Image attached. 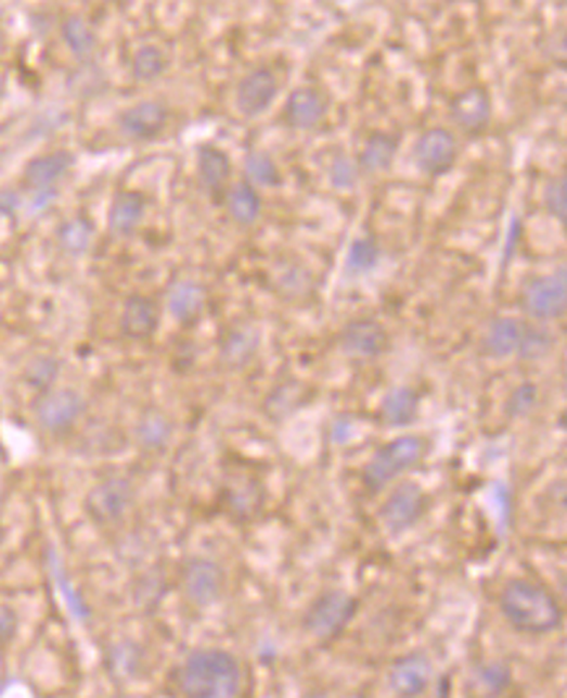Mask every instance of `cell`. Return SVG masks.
<instances>
[{"label":"cell","mask_w":567,"mask_h":698,"mask_svg":"<svg viewBox=\"0 0 567 698\" xmlns=\"http://www.w3.org/2000/svg\"><path fill=\"white\" fill-rule=\"evenodd\" d=\"M133 497H137V492H133L131 479H102L100 484H94L92 490H89L85 499V510L94 523H100V526H105V523H118L120 518L129 513Z\"/></svg>","instance_id":"obj_6"},{"label":"cell","mask_w":567,"mask_h":698,"mask_svg":"<svg viewBox=\"0 0 567 698\" xmlns=\"http://www.w3.org/2000/svg\"><path fill=\"white\" fill-rule=\"evenodd\" d=\"M181 592L194 607L215 605L225 592V570L209 557H191L181 570Z\"/></svg>","instance_id":"obj_10"},{"label":"cell","mask_w":567,"mask_h":698,"mask_svg":"<svg viewBox=\"0 0 567 698\" xmlns=\"http://www.w3.org/2000/svg\"><path fill=\"white\" fill-rule=\"evenodd\" d=\"M59 375H61V361L50 354L29 358V364L24 367V382H27L31 390H37V393H48V390H53Z\"/></svg>","instance_id":"obj_33"},{"label":"cell","mask_w":567,"mask_h":698,"mask_svg":"<svg viewBox=\"0 0 567 698\" xmlns=\"http://www.w3.org/2000/svg\"><path fill=\"white\" fill-rule=\"evenodd\" d=\"M160 328V306L155 299L144 296V293H133L124 301V312H120V332L129 341H150Z\"/></svg>","instance_id":"obj_17"},{"label":"cell","mask_w":567,"mask_h":698,"mask_svg":"<svg viewBox=\"0 0 567 698\" xmlns=\"http://www.w3.org/2000/svg\"><path fill=\"white\" fill-rule=\"evenodd\" d=\"M142 664V649L133 642H120L111 646V672L118 677H133Z\"/></svg>","instance_id":"obj_34"},{"label":"cell","mask_w":567,"mask_h":698,"mask_svg":"<svg viewBox=\"0 0 567 698\" xmlns=\"http://www.w3.org/2000/svg\"><path fill=\"white\" fill-rule=\"evenodd\" d=\"M452 124L466 134H481L492 120V94L487 87L474 85L450 100Z\"/></svg>","instance_id":"obj_15"},{"label":"cell","mask_w":567,"mask_h":698,"mask_svg":"<svg viewBox=\"0 0 567 698\" xmlns=\"http://www.w3.org/2000/svg\"><path fill=\"white\" fill-rule=\"evenodd\" d=\"M330 100L322 89L317 87H298L293 89L283 105V120L288 129L296 131H314L327 120Z\"/></svg>","instance_id":"obj_13"},{"label":"cell","mask_w":567,"mask_h":698,"mask_svg":"<svg viewBox=\"0 0 567 698\" xmlns=\"http://www.w3.org/2000/svg\"><path fill=\"white\" fill-rule=\"evenodd\" d=\"M244 173L246 181L254 186V189H272V186L283 183V173H280V165L270 152L254 150L248 152L244 160Z\"/></svg>","instance_id":"obj_30"},{"label":"cell","mask_w":567,"mask_h":698,"mask_svg":"<svg viewBox=\"0 0 567 698\" xmlns=\"http://www.w3.org/2000/svg\"><path fill=\"white\" fill-rule=\"evenodd\" d=\"M356 612H359V599L350 597L348 592H340V588H330L311 601L309 610L304 612V631L322 644L335 642L346 633Z\"/></svg>","instance_id":"obj_4"},{"label":"cell","mask_w":567,"mask_h":698,"mask_svg":"<svg viewBox=\"0 0 567 698\" xmlns=\"http://www.w3.org/2000/svg\"><path fill=\"white\" fill-rule=\"evenodd\" d=\"M379 259H382V249L377 239H372V236H359V239L348 246L346 270L348 275H369L379 265Z\"/></svg>","instance_id":"obj_32"},{"label":"cell","mask_w":567,"mask_h":698,"mask_svg":"<svg viewBox=\"0 0 567 698\" xmlns=\"http://www.w3.org/2000/svg\"><path fill=\"white\" fill-rule=\"evenodd\" d=\"M61 40L76 61H92L100 48V37L85 16H68L61 22Z\"/></svg>","instance_id":"obj_24"},{"label":"cell","mask_w":567,"mask_h":698,"mask_svg":"<svg viewBox=\"0 0 567 698\" xmlns=\"http://www.w3.org/2000/svg\"><path fill=\"white\" fill-rule=\"evenodd\" d=\"M458 155V139L450 129H442V126H435V129H426L422 137L413 144V163L416 168L426 173V176H448V173L455 168Z\"/></svg>","instance_id":"obj_9"},{"label":"cell","mask_w":567,"mask_h":698,"mask_svg":"<svg viewBox=\"0 0 567 698\" xmlns=\"http://www.w3.org/2000/svg\"><path fill=\"white\" fill-rule=\"evenodd\" d=\"M16 631H18V614H16V610L9 605V601L0 599V646L14 642Z\"/></svg>","instance_id":"obj_40"},{"label":"cell","mask_w":567,"mask_h":698,"mask_svg":"<svg viewBox=\"0 0 567 698\" xmlns=\"http://www.w3.org/2000/svg\"><path fill=\"white\" fill-rule=\"evenodd\" d=\"M520 306L533 319H559L567 306V275L563 267L557 272L541 275L520 293Z\"/></svg>","instance_id":"obj_8"},{"label":"cell","mask_w":567,"mask_h":698,"mask_svg":"<svg viewBox=\"0 0 567 698\" xmlns=\"http://www.w3.org/2000/svg\"><path fill=\"white\" fill-rule=\"evenodd\" d=\"M133 437H137V442L144 447V450L160 453L168 447L170 437H173V424H170V419L163 411L150 408V411H144L142 419L137 421Z\"/></svg>","instance_id":"obj_27"},{"label":"cell","mask_w":567,"mask_h":698,"mask_svg":"<svg viewBox=\"0 0 567 698\" xmlns=\"http://www.w3.org/2000/svg\"><path fill=\"white\" fill-rule=\"evenodd\" d=\"M87 411V403L81 393L72 388L48 390L35 403V419L48 434H66L79 424V419Z\"/></svg>","instance_id":"obj_5"},{"label":"cell","mask_w":567,"mask_h":698,"mask_svg":"<svg viewBox=\"0 0 567 698\" xmlns=\"http://www.w3.org/2000/svg\"><path fill=\"white\" fill-rule=\"evenodd\" d=\"M418 408H422V398H418L416 390L398 385V388H392L385 398H382L379 414H382V419H385V424L408 427L416 421Z\"/></svg>","instance_id":"obj_25"},{"label":"cell","mask_w":567,"mask_h":698,"mask_svg":"<svg viewBox=\"0 0 567 698\" xmlns=\"http://www.w3.org/2000/svg\"><path fill=\"white\" fill-rule=\"evenodd\" d=\"M280 92V79L275 68L270 66H254L252 72L241 76L239 87H235V111L246 118H257L270 111Z\"/></svg>","instance_id":"obj_11"},{"label":"cell","mask_w":567,"mask_h":698,"mask_svg":"<svg viewBox=\"0 0 567 698\" xmlns=\"http://www.w3.org/2000/svg\"><path fill=\"white\" fill-rule=\"evenodd\" d=\"M16 210H22V196L14 189H0V215L14 217Z\"/></svg>","instance_id":"obj_41"},{"label":"cell","mask_w":567,"mask_h":698,"mask_svg":"<svg viewBox=\"0 0 567 698\" xmlns=\"http://www.w3.org/2000/svg\"><path fill=\"white\" fill-rule=\"evenodd\" d=\"M168 66H170L168 53H165L160 45H155V42L139 45V48L133 50L131 63H129L133 79L144 81V85L146 81L160 79V76L168 72Z\"/></svg>","instance_id":"obj_28"},{"label":"cell","mask_w":567,"mask_h":698,"mask_svg":"<svg viewBox=\"0 0 567 698\" xmlns=\"http://www.w3.org/2000/svg\"><path fill=\"white\" fill-rule=\"evenodd\" d=\"M426 492L416 482H400L379 508V521L390 534H403L416 526L426 513Z\"/></svg>","instance_id":"obj_7"},{"label":"cell","mask_w":567,"mask_h":698,"mask_svg":"<svg viewBox=\"0 0 567 698\" xmlns=\"http://www.w3.org/2000/svg\"><path fill=\"white\" fill-rule=\"evenodd\" d=\"M259 348V332L257 330H233L228 332L225 341H222V361L228 367L241 369L244 364H248L257 354Z\"/></svg>","instance_id":"obj_31"},{"label":"cell","mask_w":567,"mask_h":698,"mask_svg":"<svg viewBox=\"0 0 567 698\" xmlns=\"http://www.w3.org/2000/svg\"><path fill=\"white\" fill-rule=\"evenodd\" d=\"M337 343L350 358H377L390 348V332L377 319H350L340 330Z\"/></svg>","instance_id":"obj_14"},{"label":"cell","mask_w":567,"mask_h":698,"mask_svg":"<svg viewBox=\"0 0 567 698\" xmlns=\"http://www.w3.org/2000/svg\"><path fill=\"white\" fill-rule=\"evenodd\" d=\"M204 309H207V291L196 280H176L168 288V312L183 328H191L202 319Z\"/></svg>","instance_id":"obj_21"},{"label":"cell","mask_w":567,"mask_h":698,"mask_svg":"<svg viewBox=\"0 0 567 698\" xmlns=\"http://www.w3.org/2000/svg\"><path fill=\"white\" fill-rule=\"evenodd\" d=\"M220 202L225 204L228 215L239 226H254L262 217V196H259V191L248 181L228 186Z\"/></svg>","instance_id":"obj_23"},{"label":"cell","mask_w":567,"mask_h":698,"mask_svg":"<svg viewBox=\"0 0 567 698\" xmlns=\"http://www.w3.org/2000/svg\"><path fill=\"white\" fill-rule=\"evenodd\" d=\"M400 137L390 131H374L369 134L359 155V168L364 173H385L392 168L395 157H398Z\"/></svg>","instance_id":"obj_22"},{"label":"cell","mask_w":567,"mask_h":698,"mask_svg":"<svg viewBox=\"0 0 567 698\" xmlns=\"http://www.w3.org/2000/svg\"><path fill=\"white\" fill-rule=\"evenodd\" d=\"M435 681V668L424 655H408L400 657L390 670V688L395 696L416 698L429 690Z\"/></svg>","instance_id":"obj_18"},{"label":"cell","mask_w":567,"mask_h":698,"mask_svg":"<svg viewBox=\"0 0 567 698\" xmlns=\"http://www.w3.org/2000/svg\"><path fill=\"white\" fill-rule=\"evenodd\" d=\"M146 215V196L142 191L120 189L107 210V228L116 239H129L142 226Z\"/></svg>","instance_id":"obj_20"},{"label":"cell","mask_w":567,"mask_h":698,"mask_svg":"<svg viewBox=\"0 0 567 698\" xmlns=\"http://www.w3.org/2000/svg\"><path fill=\"white\" fill-rule=\"evenodd\" d=\"M554 341L550 338V332L539 330V328H524V335H520V343H518V351L515 354H520L524 361H539V358H544L546 354L552 351Z\"/></svg>","instance_id":"obj_35"},{"label":"cell","mask_w":567,"mask_h":698,"mask_svg":"<svg viewBox=\"0 0 567 698\" xmlns=\"http://www.w3.org/2000/svg\"><path fill=\"white\" fill-rule=\"evenodd\" d=\"M74 165V155L66 150H55V152H44V155L31 157L24 168L22 183L29 194H44V191H59V186L63 178L68 176Z\"/></svg>","instance_id":"obj_16"},{"label":"cell","mask_w":567,"mask_h":698,"mask_svg":"<svg viewBox=\"0 0 567 698\" xmlns=\"http://www.w3.org/2000/svg\"><path fill=\"white\" fill-rule=\"evenodd\" d=\"M544 207L557 223H567V176L552 178L544 189Z\"/></svg>","instance_id":"obj_37"},{"label":"cell","mask_w":567,"mask_h":698,"mask_svg":"<svg viewBox=\"0 0 567 698\" xmlns=\"http://www.w3.org/2000/svg\"><path fill=\"white\" fill-rule=\"evenodd\" d=\"M479 677H481V683H484V688L489 690V694H505L507 690V685H510V670L505 668V664H484V668L479 670Z\"/></svg>","instance_id":"obj_39"},{"label":"cell","mask_w":567,"mask_h":698,"mask_svg":"<svg viewBox=\"0 0 567 698\" xmlns=\"http://www.w3.org/2000/svg\"><path fill=\"white\" fill-rule=\"evenodd\" d=\"M170 120L168 105L160 100H142L118 115V131L129 142H152L165 131Z\"/></svg>","instance_id":"obj_12"},{"label":"cell","mask_w":567,"mask_h":698,"mask_svg":"<svg viewBox=\"0 0 567 698\" xmlns=\"http://www.w3.org/2000/svg\"><path fill=\"white\" fill-rule=\"evenodd\" d=\"M537 406H539V388L533 385V382H524V385H518L513 393H510L507 414L513 416V419H526V416L537 411Z\"/></svg>","instance_id":"obj_36"},{"label":"cell","mask_w":567,"mask_h":698,"mask_svg":"<svg viewBox=\"0 0 567 698\" xmlns=\"http://www.w3.org/2000/svg\"><path fill=\"white\" fill-rule=\"evenodd\" d=\"M500 612L518 633L544 636L563 625V607L544 586L526 579L507 581L500 592Z\"/></svg>","instance_id":"obj_2"},{"label":"cell","mask_w":567,"mask_h":698,"mask_svg":"<svg viewBox=\"0 0 567 698\" xmlns=\"http://www.w3.org/2000/svg\"><path fill=\"white\" fill-rule=\"evenodd\" d=\"M55 236H59L63 252L72 254V257H81V254H87L94 243V223L87 220L85 215L68 217V220L61 223L59 233Z\"/></svg>","instance_id":"obj_29"},{"label":"cell","mask_w":567,"mask_h":698,"mask_svg":"<svg viewBox=\"0 0 567 698\" xmlns=\"http://www.w3.org/2000/svg\"><path fill=\"white\" fill-rule=\"evenodd\" d=\"M327 176H330V183H333L335 189H340V191L343 189H353V186L359 183V178H361V168H359V163H356L353 157L335 155L333 163H330Z\"/></svg>","instance_id":"obj_38"},{"label":"cell","mask_w":567,"mask_h":698,"mask_svg":"<svg viewBox=\"0 0 567 698\" xmlns=\"http://www.w3.org/2000/svg\"><path fill=\"white\" fill-rule=\"evenodd\" d=\"M231 173L233 163L225 155V150L215 144L199 147V152H196V178H199L204 194H209L212 200H222L228 181H231Z\"/></svg>","instance_id":"obj_19"},{"label":"cell","mask_w":567,"mask_h":698,"mask_svg":"<svg viewBox=\"0 0 567 698\" xmlns=\"http://www.w3.org/2000/svg\"><path fill=\"white\" fill-rule=\"evenodd\" d=\"M178 690L189 698H235L244 688V668L231 651H191L176 672Z\"/></svg>","instance_id":"obj_1"},{"label":"cell","mask_w":567,"mask_h":698,"mask_svg":"<svg viewBox=\"0 0 567 698\" xmlns=\"http://www.w3.org/2000/svg\"><path fill=\"white\" fill-rule=\"evenodd\" d=\"M526 325L515 317H497L489 325L487 335H484V354L492 358H507L518 351L520 335H524Z\"/></svg>","instance_id":"obj_26"},{"label":"cell","mask_w":567,"mask_h":698,"mask_svg":"<svg viewBox=\"0 0 567 698\" xmlns=\"http://www.w3.org/2000/svg\"><path fill=\"white\" fill-rule=\"evenodd\" d=\"M424 456V440L416 434H405L387 445H382L369 464L364 466V484L369 492H382L387 484H392L395 479H400L403 473L416 469L418 460Z\"/></svg>","instance_id":"obj_3"}]
</instances>
